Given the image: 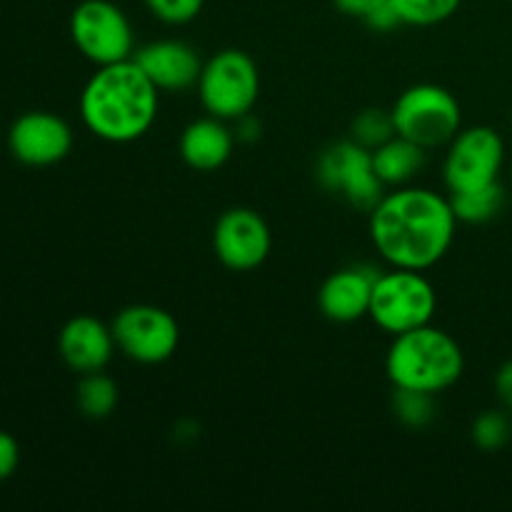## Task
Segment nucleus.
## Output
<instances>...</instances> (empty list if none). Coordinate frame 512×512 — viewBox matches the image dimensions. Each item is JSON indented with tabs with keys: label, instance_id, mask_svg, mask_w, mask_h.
I'll return each instance as SVG.
<instances>
[{
	"label": "nucleus",
	"instance_id": "obj_29",
	"mask_svg": "<svg viewBox=\"0 0 512 512\" xmlns=\"http://www.w3.org/2000/svg\"><path fill=\"white\" fill-rule=\"evenodd\" d=\"M510 178H512V163H510Z\"/></svg>",
	"mask_w": 512,
	"mask_h": 512
},
{
	"label": "nucleus",
	"instance_id": "obj_19",
	"mask_svg": "<svg viewBox=\"0 0 512 512\" xmlns=\"http://www.w3.org/2000/svg\"><path fill=\"white\" fill-rule=\"evenodd\" d=\"M118 398V385H115V380L108 378L103 370L83 375V380L78 383V390H75L78 410L90 420L108 418L115 410V405H118Z\"/></svg>",
	"mask_w": 512,
	"mask_h": 512
},
{
	"label": "nucleus",
	"instance_id": "obj_9",
	"mask_svg": "<svg viewBox=\"0 0 512 512\" xmlns=\"http://www.w3.org/2000/svg\"><path fill=\"white\" fill-rule=\"evenodd\" d=\"M505 163V143L490 125H473L448 143L443 178L450 193L475 190L500 180Z\"/></svg>",
	"mask_w": 512,
	"mask_h": 512
},
{
	"label": "nucleus",
	"instance_id": "obj_27",
	"mask_svg": "<svg viewBox=\"0 0 512 512\" xmlns=\"http://www.w3.org/2000/svg\"><path fill=\"white\" fill-rule=\"evenodd\" d=\"M333 3L340 13L350 15V18L365 20L373 10H378L380 5H385L388 0H333Z\"/></svg>",
	"mask_w": 512,
	"mask_h": 512
},
{
	"label": "nucleus",
	"instance_id": "obj_15",
	"mask_svg": "<svg viewBox=\"0 0 512 512\" xmlns=\"http://www.w3.org/2000/svg\"><path fill=\"white\" fill-rule=\"evenodd\" d=\"M118 348L113 338V328L93 315H75L60 328L58 353L70 370L80 375L98 373L113 358Z\"/></svg>",
	"mask_w": 512,
	"mask_h": 512
},
{
	"label": "nucleus",
	"instance_id": "obj_1",
	"mask_svg": "<svg viewBox=\"0 0 512 512\" xmlns=\"http://www.w3.org/2000/svg\"><path fill=\"white\" fill-rule=\"evenodd\" d=\"M450 200L428 188H403L383 195L370 210V240L393 268L428 270L445 258L455 238Z\"/></svg>",
	"mask_w": 512,
	"mask_h": 512
},
{
	"label": "nucleus",
	"instance_id": "obj_23",
	"mask_svg": "<svg viewBox=\"0 0 512 512\" xmlns=\"http://www.w3.org/2000/svg\"><path fill=\"white\" fill-rule=\"evenodd\" d=\"M350 130H353L355 143H360L368 150L378 148L380 143H385V140L395 135V125H393V118H390V113H385V110H375V108L363 110V113L353 120V128Z\"/></svg>",
	"mask_w": 512,
	"mask_h": 512
},
{
	"label": "nucleus",
	"instance_id": "obj_16",
	"mask_svg": "<svg viewBox=\"0 0 512 512\" xmlns=\"http://www.w3.org/2000/svg\"><path fill=\"white\" fill-rule=\"evenodd\" d=\"M235 138L228 130L225 120L213 118H198L180 133V158L185 165L198 173H210V170L223 168L233 155Z\"/></svg>",
	"mask_w": 512,
	"mask_h": 512
},
{
	"label": "nucleus",
	"instance_id": "obj_13",
	"mask_svg": "<svg viewBox=\"0 0 512 512\" xmlns=\"http://www.w3.org/2000/svg\"><path fill=\"white\" fill-rule=\"evenodd\" d=\"M133 60L148 75L150 83L165 93L193 88L203 73V58L185 40H155L135 50Z\"/></svg>",
	"mask_w": 512,
	"mask_h": 512
},
{
	"label": "nucleus",
	"instance_id": "obj_12",
	"mask_svg": "<svg viewBox=\"0 0 512 512\" xmlns=\"http://www.w3.org/2000/svg\"><path fill=\"white\" fill-rule=\"evenodd\" d=\"M8 148L23 165L45 168L68 158L73 148V130L60 115L48 110H30L10 125Z\"/></svg>",
	"mask_w": 512,
	"mask_h": 512
},
{
	"label": "nucleus",
	"instance_id": "obj_25",
	"mask_svg": "<svg viewBox=\"0 0 512 512\" xmlns=\"http://www.w3.org/2000/svg\"><path fill=\"white\" fill-rule=\"evenodd\" d=\"M20 463V448L18 440L10 433L0 430V480H8L10 475L18 470Z\"/></svg>",
	"mask_w": 512,
	"mask_h": 512
},
{
	"label": "nucleus",
	"instance_id": "obj_4",
	"mask_svg": "<svg viewBox=\"0 0 512 512\" xmlns=\"http://www.w3.org/2000/svg\"><path fill=\"white\" fill-rule=\"evenodd\" d=\"M390 118L395 133L425 150L448 145L463 130V110L458 98L448 88L435 83L410 85L395 100Z\"/></svg>",
	"mask_w": 512,
	"mask_h": 512
},
{
	"label": "nucleus",
	"instance_id": "obj_5",
	"mask_svg": "<svg viewBox=\"0 0 512 512\" xmlns=\"http://www.w3.org/2000/svg\"><path fill=\"white\" fill-rule=\"evenodd\" d=\"M198 95L208 115L240 120L253 110L260 95V73L255 60L238 48H225L203 63Z\"/></svg>",
	"mask_w": 512,
	"mask_h": 512
},
{
	"label": "nucleus",
	"instance_id": "obj_20",
	"mask_svg": "<svg viewBox=\"0 0 512 512\" xmlns=\"http://www.w3.org/2000/svg\"><path fill=\"white\" fill-rule=\"evenodd\" d=\"M390 405H393V413L405 428H428L430 423L438 415V408H435V395L423 393V390H408V388H393V398H390Z\"/></svg>",
	"mask_w": 512,
	"mask_h": 512
},
{
	"label": "nucleus",
	"instance_id": "obj_26",
	"mask_svg": "<svg viewBox=\"0 0 512 512\" xmlns=\"http://www.w3.org/2000/svg\"><path fill=\"white\" fill-rule=\"evenodd\" d=\"M365 25H368L370 30H375V33H390V30H395L400 23L398 13H395V8L390 5V0L385 5H380L378 10H373V13L365 18Z\"/></svg>",
	"mask_w": 512,
	"mask_h": 512
},
{
	"label": "nucleus",
	"instance_id": "obj_24",
	"mask_svg": "<svg viewBox=\"0 0 512 512\" xmlns=\"http://www.w3.org/2000/svg\"><path fill=\"white\" fill-rule=\"evenodd\" d=\"M205 0H145L150 13L168 25H185L203 10Z\"/></svg>",
	"mask_w": 512,
	"mask_h": 512
},
{
	"label": "nucleus",
	"instance_id": "obj_22",
	"mask_svg": "<svg viewBox=\"0 0 512 512\" xmlns=\"http://www.w3.org/2000/svg\"><path fill=\"white\" fill-rule=\"evenodd\" d=\"M512 438V423L503 410H485L473 423V443L485 453H498Z\"/></svg>",
	"mask_w": 512,
	"mask_h": 512
},
{
	"label": "nucleus",
	"instance_id": "obj_14",
	"mask_svg": "<svg viewBox=\"0 0 512 512\" xmlns=\"http://www.w3.org/2000/svg\"><path fill=\"white\" fill-rule=\"evenodd\" d=\"M380 270L373 265H353L335 270L318 290V308L333 323H355L370 313L373 285Z\"/></svg>",
	"mask_w": 512,
	"mask_h": 512
},
{
	"label": "nucleus",
	"instance_id": "obj_28",
	"mask_svg": "<svg viewBox=\"0 0 512 512\" xmlns=\"http://www.w3.org/2000/svg\"><path fill=\"white\" fill-rule=\"evenodd\" d=\"M495 390H498V398L503 403V408L512 413V360L500 365L498 375H495Z\"/></svg>",
	"mask_w": 512,
	"mask_h": 512
},
{
	"label": "nucleus",
	"instance_id": "obj_18",
	"mask_svg": "<svg viewBox=\"0 0 512 512\" xmlns=\"http://www.w3.org/2000/svg\"><path fill=\"white\" fill-rule=\"evenodd\" d=\"M448 200H450V208H453L455 218H458V223L480 225V223H488V220H493L495 215L503 210L505 190L498 180V183L485 185V188L450 193Z\"/></svg>",
	"mask_w": 512,
	"mask_h": 512
},
{
	"label": "nucleus",
	"instance_id": "obj_17",
	"mask_svg": "<svg viewBox=\"0 0 512 512\" xmlns=\"http://www.w3.org/2000/svg\"><path fill=\"white\" fill-rule=\"evenodd\" d=\"M370 153H373L375 175L383 185L403 188L425 168V148H420L418 143L398 133L385 140V143H380L378 148L370 150Z\"/></svg>",
	"mask_w": 512,
	"mask_h": 512
},
{
	"label": "nucleus",
	"instance_id": "obj_6",
	"mask_svg": "<svg viewBox=\"0 0 512 512\" xmlns=\"http://www.w3.org/2000/svg\"><path fill=\"white\" fill-rule=\"evenodd\" d=\"M438 310V295L420 270L393 268L380 273L373 285L370 318L380 330L395 335L430 325Z\"/></svg>",
	"mask_w": 512,
	"mask_h": 512
},
{
	"label": "nucleus",
	"instance_id": "obj_3",
	"mask_svg": "<svg viewBox=\"0 0 512 512\" xmlns=\"http://www.w3.org/2000/svg\"><path fill=\"white\" fill-rule=\"evenodd\" d=\"M465 370V355L458 340L445 330L423 325L393 338L385 358L393 388L443 393L453 388Z\"/></svg>",
	"mask_w": 512,
	"mask_h": 512
},
{
	"label": "nucleus",
	"instance_id": "obj_2",
	"mask_svg": "<svg viewBox=\"0 0 512 512\" xmlns=\"http://www.w3.org/2000/svg\"><path fill=\"white\" fill-rule=\"evenodd\" d=\"M160 90L130 60L100 65L80 93V118L105 143H135L153 128Z\"/></svg>",
	"mask_w": 512,
	"mask_h": 512
},
{
	"label": "nucleus",
	"instance_id": "obj_21",
	"mask_svg": "<svg viewBox=\"0 0 512 512\" xmlns=\"http://www.w3.org/2000/svg\"><path fill=\"white\" fill-rule=\"evenodd\" d=\"M403 25H438L453 18L460 8V0H390Z\"/></svg>",
	"mask_w": 512,
	"mask_h": 512
},
{
	"label": "nucleus",
	"instance_id": "obj_10",
	"mask_svg": "<svg viewBox=\"0 0 512 512\" xmlns=\"http://www.w3.org/2000/svg\"><path fill=\"white\" fill-rule=\"evenodd\" d=\"M318 183L360 210H373L383 198V183L375 175L373 153L355 140L330 145L318 158Z\"/></svg>",
	"mask_w": 512,
	"mask_h": 512
},
{
	"label": "nucleus",
	"instance_id": "obj_7",
	"mask_svg": "<svg viewBox=\"0 0 512 512\" xmlns=\"http://www.w3.org/2000/svg\"><path fill=\"white\" fill-rule=\"evenodd\" d=\"M70 38L90 63L110 65L135 53L133 25L123 8L110 0H83L70 15Z\"/></svg>",
	"mask_w": 512,
	"mask_h": 512
},
{
	"label": "nucleus",
	"instance_id": "obj_11",
	"mask_svg": "<svg viewBox=\"0 0 512 512\" xmlns=\"http://www.w3.org/2000/svg\"><path fill=\"white\" fill-rule=\"evenodd\" d=\"M273 235L263 215L250 208H230L213 228V250L220 263L235 273H248L268 260Z\"/></svg>",
	"mask_w": 512,
	"mask_h": 512
},
{
	"label": "nucleus",
	"instance_id": "obj_8",
	"mask_svg": "<svg viewBox=\"0 0 512 512\" xmlns=\"http://www.w3.org/2000/svg\"><path fill=\"white\" fill-rule=\"evenodd\" d=\"M110 328L120 353L140 365L165 363L180 345L178 320L158 305H128Z\"/></svg>",
	"mask_w": 512,
	"mask_h": 512
}]
</instances>
